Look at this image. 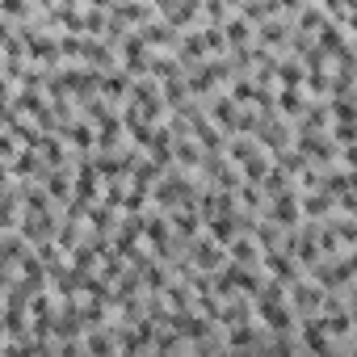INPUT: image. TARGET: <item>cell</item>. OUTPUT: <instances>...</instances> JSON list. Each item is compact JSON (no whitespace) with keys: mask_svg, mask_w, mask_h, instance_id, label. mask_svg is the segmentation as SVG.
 I'll list each match as a JSON object with an SVG mask.
<instances>
[{"mask_svg":"<svg viewBox=\"0 0 357 357\" xmlns=\"http://www.w3.org/2000/svg\"><path fill=\"white\" fill-rule=\"evenodd\" d=\"M353 215H357V211H353Z\"/></svg>","mask_w":357,"mask_h":357,"instance_id":"26","label":"cell"},{"mask_svg":"<svg viewBox=\"0 0 357 357\" xmlns=\"http://www.w3.org/2000/svg\"><path fill=\"white\" fill-rule=\"evenodd\" d=\"M38 147L47 151V164H51V168H63V143H59V139H47V135H43Z\"/></svg>","mask_w":357,"mask_h":357,"instance_id":"20","label":"cell"},{"mask_svg":"<svg viewBox=\"0 0 357 357\" xmlns=\"http://www.w3.org/2000/svg\"><path fill=\"white\" fill-rule=\"evenodd\" d=\"M278 109L290 114V118H294V114H307V97H303L298 89H286V84H282V93H278Z\"/></svg>","mask_w":357,"mask_h":357,"instance_id":"13","label":"cell"},{"mask_svg":"<svg viewBox=\"0 0 357 357\" xmlns=\"http://www.w3.org/2000/svg\"><path fill=\"white\" fill-rule=\"evenodd\" d=\"M261 38L273 43V47H282V43H286V26H282V22H269V26L261 30Z\"/></svg>","mask_w":357,"mask_h":357,"instance_id":"21","label":"cell"},{"mask_svg":"<svg viewBox=\"0 0 357 357\" xmlns=\"http://www.w3.org/2000/svg\"><path fill=\"white\" fill-rule=\"evenodd\" d=\"M172 223H176V236H181V240H194V236H198V206L176 211V215H172Z\"/></svg>","mask_w":357,"mask_h":357,"instance_id":"15","label":"cell"},{"mask_svg":"<svg viewBox=\"0 0 357 357\" xmlns=\"http://www.w3.org/2000/svg\"><path fill=\"white\" fill-rule=\"evenodd\" d=\"M328 336H332V332H328L324 315H315V319H307V324H303L298 344H303V349H311V353H328V349H332V340H328Z\"/></svg>","mask_w":357,"mask_h":357,"instance_id":"5","label":"cell"},{"mask_svg":"<svg viewBox=\"0 0 357 357\" xmlns=\"http://www.w3.org/2000/svg\"><path fill=\"white\" fill-rule=\"evenodd\" d=\"M324 298H328V294H324L319 286H294V290H290V307L303 311V315H315V311L324 307Z\"/></svg>","mask_w":357,"mask_h":357,"instance_id":"7","label":"cell"},{"mask_svg":"<svg viewBox=\"0 0 357 357\" xmlns=\"http://www.w3.org/2000/svg\"><path fill=\"white\" fill-rule=\"evenodd\" d=\"M257 244L261 240H252V236H236L231 244H227V252H231V261H240V265H252L261 252H257Z\"/></svg>","mask_w":357,"mask_h":357,"instance_id":"12","label":"cell"},{"mask_svg":"<svg viewBox=\"0 0 357 357\" xmlns=\"http://www.w3.org/2000/svg\"><path fill=\"white\" fill-rule=\"evenodd\" d=\"M332 139H336V143H357V122H336Z\"/></svg>","mask_w":357,"mask_h":357,"instance_id":"22","label":"cell"},{"mask_svg":"<svg viewBox=\"0 0 357 357\" xmlns=\"http://www.w3.org/2000/svg\"><path fill=\"white\" fill-rule=\"evenodd\" d=\"M89 5H97V9H109V5H114V0H89Z\"/></svg>","mask_w":357,"mask_h":357,"instance_id":"24","label":"cell"},{"mask_svg":"<svg viewBox=\"0 0 357 357\" xmlns=\"http://www.w3.org/2000/svg\"><path fill=\"white\" fill-rule=\"evenodd\" d=\"M332 202H336V198H332L328 190H319V194H307V198H303V215H311V219H324V215L332 211Z\"/></svg>","mask_w":357,"mask_h":357,"instance_id":"14","label":"cell"},{"mask_svg":"<svg viewBox=\"0 0 357 357\" xmlns=\"http://www.w3.org/2000/svg\"><path fill=\"white\" fill-rule=\"evenodd\" d=\"M269 223H282V227H294V223H303V194H294V190H282L278 198H269Z\"/></svg>","mask_w":357,"mask_h":357,"instance_id":"1","label":"cell"},{"mask_svg":"<svg viewBox=\"0 0 357 357\" xmlns=\"http://www.w3.org/2000/svg\"><path fill=\"white\" fill-rule=\"evenodd\" d=\"M114 211H118V206H109V202H105V206H89V227H93L97 236H105V231L114 227Z\"/></svg>","mask_w":357,"mask_h":357,"instance_id":"16","label":"cell"},{"mask_svg":"<svg viewBox=\"0 0 357 357\" xmlns=\"http://www.w3.org/2000/svg\"><path fill=\"white\" fill-rule=\"evenodd\" d=\"M223 244L219 240H206V244H194L190 252H194V269H202V273H219L223 269V252H219Z\"/></svg>","mask_w":357,"mask_h":357,"instance_id":"6","label":"cell"},{"mask_svg":"<svg viewBox=\"0 0 357 357\" xmlns=\"http://www.w3.org/2000/svg\"><path fill=\"white\" fill-rule=\"evenodd\" d=\"M211 118L223 126V130H240V122H244V114L236 109V97L227 93V97H219L215 105H211Z\"/></svg>","mask_w":357,"mask_h":357,"instance_id":"8","label":"cell"},{"mask_svg":"<svg viewBox=\"0 0 357 357\" xmlns=\"http://www.w3.org/2000/svg\"><path fill=\"white\" fill-rule=\"evenodd\" d=\"M261 261H265V269H269L273 278H282V282H294V278H298V257H294V252H282L278 244L265 248Z\"/></svg>","mask_w":357,"mask_h":357,"instance_id":"4","label":"cell"},{"mask_svg":"<svg viewBox=\"0 0 357 357\" xmlns=\"http://www.w3.org/2000/svg\"><path fill=\"white\" fill-rule=\"evenodd\" d=\"M63 139H68L72 147H80V151H93V147H97V130H93L89 122H68V126H63Z\"/></svg>","mask_w":357,"mask_h":357,"instance_id":"11","label":"cell"},{"mask_svg":"<svg viewBox=\"0 0 357 357\" xmlns=\"http://www.w3.org/2000/svg\"><path fill=\"white\" fill-rule=\"evenodd\" d=\"M278 80H282L286 89H303V68L286 59V63H278Z\"/></svg>","mask_w":357,"mask_h":357,"instance_id":"19","label":"cell"},{"mask_svg":"<svg viewBox=\"0 0 357 357\" xmlns=\"http://www.w3.org/2000/svg\"><path fill=\"white\" fill-rule=\"evenodd\" d=\"M353 332H357V303H353Z\"/></svg>","mask_w":357,"mask_h":357,"instance_id":"25","label":"cell"},{"mask_svg":"<svg viewBox=\"0 0 357 357\" xmlns=\"http://www.w3.org/2000/svg\"><path fill=\"white\" fill-rule=\"evenodd\" d=\"M190 122H194V130H190V135H194V139H198L206 151H223V135H219V126H211V118L194 114Z\"/></svg>","mask_w":357,"mask_h":357,"instance_id":"10","label":"cell"},{"mask_svg":"<svg viewBox=\"0 0 357 357\" xmlns=\"http://www.w3.org/2000/svg\"><path fill=\"white\" fill-rule=\"evenodd\" d=\"M223 34H227V43H231V47H244V43H248V17H227Z\"/></svg>","mask_w":357,"mask_h":357,"instance_id":"18","label":"cell"},{"mask_svg":"<svg viewBox=\"0 0 357 357\" xmlns=\"http://www.w3.org/2000/svg\"><path fill=\"white\" fill-rule=\"evenodd\" d=\"M223 9H227V5H223V0H206V13H211V17H215V22H219V17H223Z\"/></svg>","mask_w":357,"mask_h":357,"instance_id":"23","label":"cell"},{"mask_svg":"<svg viewBox=\"0 0 357 357\" xmlns=\"http://www.w3.org/2000/svg\"><path fill=\"white\" fill-rule=\"evenodd\" d=\"M114 349H122L114 336H105V332L89 328V336H84V353H114Z\"/></svg>","mask_w":357,"mask_h":357,"instance_id":"17","label":"cell"},{"mask_svg":"<svg viewBox=\"0 0 357 357\" xmlns=\"http://www.w3.org/2000/svg\"><path fill=\"white\" fill-rule=\"evenodd\" d=\"M147 38L143 34H130V38H122V68L130 72V76H143V72H151V59H147Z\"/></svg>","mask_w":357,"mask_h":357,"instance_id":"2","label":"cell"},{"mask_svg":"<svg viewBox=\"0 0 357 357\" xmlns=\"http://www.w3.org/2000/svg\"><path fill=\"white\" fill-rule=\"evenodd\" d=\"M257 315H261V324H265L269 332H290V328H294V307H290V298H286V303H257Z\"/></svg>","mask_w":357,"mask_h":357,"instance_id":"3","label":"cell"},{"mask_svg":"<svg viewBox=\"0 0 357 357\" xmlns=\"http://www.w3.org/2000/svg\"><path fill=\"white\" fill-rule=\"evenodd\" d=\"M143 240L164 257V252H168V219H164V215H147V219H143Z\"/></svg>","mask_w":357,"mask_h":357,"instance_id":"9","label":"cell"}]
</instances>
